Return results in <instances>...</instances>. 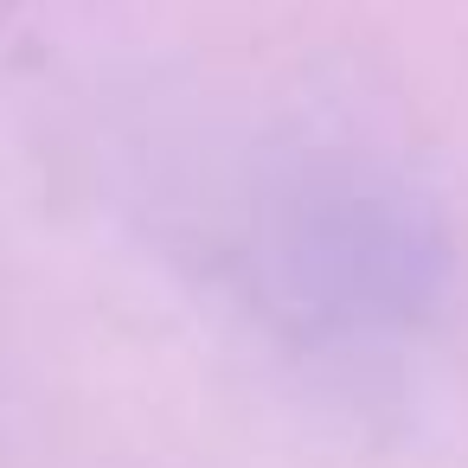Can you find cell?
I'll return each instance as SVG.
<instances>
[{
  "label": "cell",
  "instance_id": "6da1fadb",
  "mask_svg": "<svg viewBox=\"0 0 468 468\" xmlns=\"http://www.w3.org/2000/svg\"><path fill=\"white\" fill-rule=\"evenodd\" d=\"M276 302L334 346H404L449 295L442 212L391 167H308L270 218Z\"/></svg>",
  "mask_w": 468,
  "mask_h": 468
}]
</instances>
